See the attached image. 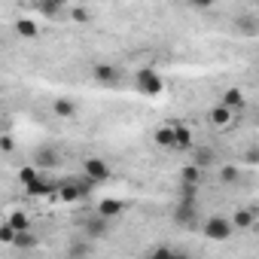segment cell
<instances>
[{"label": "cell", "mask_w": 259, "mask_h": 259, "mask_svg": "<svg viewBox=\"0 0 259 259\" xmlns=\"http://www.w3.org/2000/svg\"><path fill=\"white\" fill-rule=\"evenodd\" d=\"M37 180H40V177H37L34 168H22V183H25V186H34Z\"/></svg>", "instance_id": "obj_21"}, {"label": "cell", "mask_w": 259, "mask_h": 259, "mask_svg": "<svg viewBox=\"0 0 259 259\" xmlns=\"http://www.w3.org/2000/svg\"><path fill=\"white\" fill-rule=\"evenodd\" d=\"M232 223H235V229H253V223H256V210H253V207H238L235 217H232Z\"/></svg>", "instance_id": "obj_12"}, {"label": "cell", "mask_w": 259, "mask_h": 259, "mask_svg": "<svg viewBox=\"0 0 259 259\" xmlns=\"http://www.w3.org/2000/svg\"><path fill=\"white\" fill-rule=\"evenodd\" d=\"M92 76L101 82V85H116L122 76H119V67L116 64H107V61H101V64H95L92 67Z\"/></svg>", "instance_id": "obj_4"}, {"label": "cell", "mask_w": 259, "mask_h": 259, "mask_svg": "<svg viewBox=\"0 0 259 259\" xmlns=\"http://www.w3.org/2000/svg\"><path fill=\"white\" fill-rule=\"evenodd\" d=\"M244 162H247V165H259V147L244 150Z\"/></svg>", "instance_id": "obj_24"}, {"label": "cell", "mask_w": 259, "mask_h": 259, "mask_svg": "<svg viewBox=\"0 0 259 259\" xmlns=\"http://www.w3.org/2000/svg\"><path fill=\"white\" fill-rule=\"evenodd\" d=\"M201 171H204V168H198L195 162H189V165L180 171V186H198V183H201Z\"/></svg>", "instance_id": "obj_11"}, {"label": "cell", "mask_w": 259, "mask_h": 259, "mask_svg": "<svg viewBox=\"0 0 259 259\" xmlns=\"http://www.w3.org/2000/svg\"><path fill=\"white\" fill-rule=\"evenodd\" d=\"M223 104L232 107L235 113H241V110H244V92H241V89H229V92L223 95Z\"/></svg>", "instance_id": "obj_13"}, {"label": "cell", "mask_w": 259, "mask_h": 259, "mask_svg": "<svg viewBox=\"0 0 259 259\" xmlns=\"http://www.w3.org/2000/svg\"><path fill=\"white\" fill-rule=\"evenodd\" d=\"M70 16H73L76 22H89V13H85L82 7H73V10H70Z\"/></svg>", "instance_id": "obj_26"}, {"label": "cell", "mask_w": 259, "mask_h": 259, "mask_svg": "<svg viewBox=\"0 0 259 259\" xmlns=\"http://www.w3.org/2000/svg\"><path fill=\"white\" fill-rule=\"evenodd\" d=\"M0 147H4V153H13V147H16V144H13V138H10V135H4V141H0Z\"/></svg>", "instance_id": "obj_27"}, {"label": "cell", "mask_w": 259, "mask_h": 259, "mask_svg": "<svg viewBox=\"0 0 259 259\" xmlns=\"http://www.w3.org/2000/svg\"><path fill=\"white\" fill-rule=\"evenodd\" d=\"M207 119H210V125H213V128H226V125L235 119V110H232V107H226V104L220 101V104L207 113Z\"/></svg>", "instance_id": "obj_6"}, {"label": "cell", "mask_w": 259, "mask_h": 259, "mask_svg": "<svg viewBox=\"0 0 259 259\" xmlns=\"http://www.w3.org/2000/svg\"><path fill=\"white\" fill-rule=\"evenodd\" d=\"M238 31H244V34H259V25H256L253 19H238Z\"/></svg>", "instance_id": "obj_19"}, {"label": "cell", "mask_w": 259, "mask_h": 259, "mask_svg": "<svg viewBox=\"0 0 259 259\" xmlns=\"http://www.w3.org/2000/svg\"><path fill=\"white\" fill-rule=\"evenodd\" d=\"M153 141L159 144V147H177V125H162V128H156L153 132Z\"/></svg>", "instance_id": "obj_9"}, {"label": "cell", "mask_w": 259, "mask_h": 259, "mask_svg": "<svg viewBox=\"0 0 259 259\" xmlns=\"http://www.w3.org/2000/svg\"><path fill=\"white\" fill-rule=\"evenodd\" d=\"M10 223H13V226H16V229H19V232H28V226H31V223H28V217H25V213H13V217H10Z\"/></svg>", "instance_id": "obj_20"}, {"label": "cell", "mask_w": 259, "mask_h": 259, "mask_svg": "<svg viewBox=\"0 0 259 259\" xmlns=\"http://www.w3.org/2000/svg\"><path fill=\"white\" fill-rule=\"evenodd\" d=\"M174 253H177L174 247H153V250H147L150 259H153V256H174Z\"/></svg>", "instance_id": "obj_23"}, {"label": "cell", "mask_w": 259, "mask_h": 259, "mask_svg": "<svg viewBox=\"0 0 259 259\" xmlns=\"http://www.w3.org/2000/svg\"><path fill=\"white\" fill-rule=\"evenodd\" d=\"M192 162L198 168H213L220 159H217V150L213 147H192Z\"/></svg>", "instance_id": "obj_8"}, {"label": "cell", "mask_w": 259, "mask_h": 259, "mask_svg": "<svg viewBox=\"0 0 259 259\" xmlns=\"http://www.w3.org/2000/svg\"><path fill=\"white\" fill-rule=\"evenodd\" d=\"M16 34L25 37V40H34V37H37V25H34L31 19H19V22H16Z\"/></svg>", "instance_id": "obj_14"}, {"label": "cell", "mask_w": 259, "mask_h": 259, "mask_svg": "<svg viewBox=\"0 0 259 259\" xmlns=\"http://www.w3.org/2000/svg\"><path fill=\"white\" fill-rule=\"evenodd\" d=\"M101 217H107V220H116V217H122V210H125V204L122 201H116V198H104V201H98V207H95Z\"/></svg>", "instance_id": "obj_10"}, {"label": "cell", "mask_w": 259, "mask_h": 259, "mask_svg": "<svg viewBox=\"0 0 259 259\" xmlns=\"http://www.w3.org/2000/svg\"><path fill=\"white\" fill-rule=\"evenodd\" d=\"M37 165H49V168H52V165H58V153L43 147V150L37 153Z\"/></svg>", "instance_id": "obj_17"}, {"label": "cell", "mask_w": 259, "mask_h": 259, "mask_svg": "<svg viewBox=\"0 0 259 259\" xmlns=\"http://www.w3.org/2000/svg\"><path fill=\"white\" fill-rule=\"evenodd\" d=\"M49 4H58V7H64V4H67V0H49Z\"/></svg>", "instance_id": "obj_29"}, {"label": "cell", "mask_w": 259, "mask_h": 259, "mask_svg": "<svg viewBox=\"0 0 259 259\" xmlns=\"http://www.w3.org/2000/svg\"><path fill=\"white\" fill-rule=\"evenodd\" d=\"M186 4H189V7H195V10H210L217 0H186Z\"/></svg>", "instance_id": "obj_25"}, {"label": "cell", "mask_w": 259, "mask_h": 259, "mask_svg": "<svg viewBox=\"0 0 259 259\" xmlns=\"http://www.w3.org/2000/svg\"><path fill=\"white\" fill-rule=\"evenodd\" d=\"M135 82H138V89H141L144 95H159V92L165 89L162 76H159L153 67H141V70H138V76H135Z\"/></svg>", "instance_id": "obj_2"}, {"label": "cell", "mask_w": 259, "mask_h": 259, "mask_svg": "<svg viewBox=\"0 0 259 259\" xmlns=\"http://www.w3.org/2000/svg\"><path fill=\"white\" fill-rule=\"evenodd\" d=\"M201 235H204L207 241H229V238L235 235V223H232L229 217H220V213H213V217H207V220H204V226H201Z\"/></svg>", "instance_id": "obj_1"}, {"label": "cell", "mask_w": 259, "mask_h": 259, "mask_svg": "<svg viewBox=\"0 0 259 259\" xmlns=\"http://www.w3.org/2000/svg\"><path fill=\"white\" fill-rule=\"evenodd\" d=\"M16 238H19V229L7 220L4 226H0V241H4V244H16Z\"/></svg>", "instance_id": "obj_16"}, {"label": "cell", "mask_w": 259, "mask_h": 259, "mask_svg": "<svg viewBox=\"0 0 259 259\" xmlns=\"http://www.w3.org/2000/svg\"><path fill=\"white\" fill-rule=\"evenodd\" d=\"M82 174H89V177L101 186V183H107V180H110V165H107L104 159H98V156H95V159H85V162H82Z\"/></svg>", "instance_id": "obj_3"}, {"label": "cell", "mask_w": 259, "mask_h": 259, "mask_svg": "<svg viewBox=\"0 0 259 259\" xmlns=\"http://www.w3.org/2000/svg\"><path fill=\"white\" fill-rule=\"evenodd\" d=\"M16 244H19V247H34V244H37V238H34L31 232H19V238H16Z\"/></svg>", "instance_id": "obj_22"}, {"label": "cell", "mask_w": 259, "mask_h": 259, "mask_svg": "<svg viewBox=\"0 0 259 259\" xmlns=\"http://www.w3.org/2000/svg\"><path fill=\"white\" fill-rule=\"evenodd\" d=\"M238 177H241L238 168H232V165H223V168H220V183H223V186H235Z\"/></svg>", "instance_id": "obj_15"}, {"label": "cell", "mask_w": 259, "mask_h": 259, "mask_svg": "<svg viewBox=\"0 0 259 259\" xmlns=\"http://www.w3.org/2000/svg\"><path fill=\"white\" fill-rule=\"evenodd\" d=\"M189 147H192L189 132H186V128H177V147H174V150H189Z\"/></svg>", "instance_id": "obj_18"}, {"label": "cell", "mask_w": 259, "mask_h": 259, "mask_svg": "<svg viewBox=\"0 0 259 259\" xmlns=\"http://www.w3.org/2000/svg\"><path fill=\"white\" fill-rule=\"evenodd\" d=\"M52 113H55L58 119H73V116L79 113V104L70 101V98H55V101H52Z\"/></svg>", "instance_id": "obj_7"}, {"label": "cell", "mask_w": 259, "mask_h": 259, "mask_svg": "<svg viewBox=\"0 0 259 259\" xmlns=\"http://www.w3.org/2000/svg\"><path fill=\"white\" fill-rule=\"evenodd\" d=\"M253 232H256V238H259V220H256V223H253Z\"/></svg>", "instance_id": "obj_28"}, {"label": "cell", "mask_w": 259, "mask_h": 259, "mask_svg": "<svg viewBox=\"0 0 259 259\" xmlns=\"http://www.w3.org/2000/svg\"><path fill=\"white\" fill-rule=\"evenodd\" d=\"M82 229H85V235H89V238H104V235L110 232V220H107V217H101V213L95 210V213L85 220V226H82Z\"/></svg>", "instance_id": "obj_5"}]
</instances>
